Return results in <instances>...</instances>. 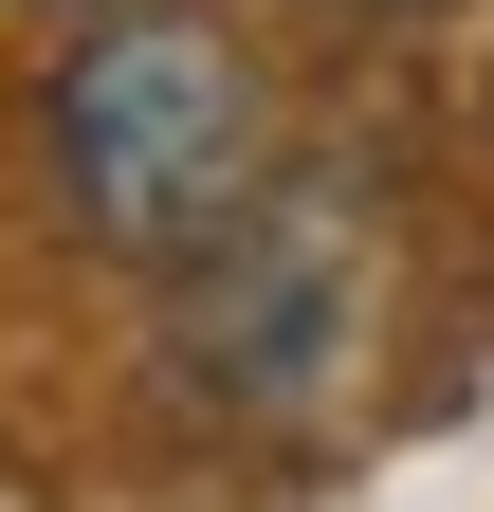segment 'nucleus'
<instances>
[{"instance_id":"nucleus-1","label":"nucleus","mask_w":494,"mask_h":512,"mask_svg":"<svg viewBox=\"0 0 494 512\" xmlns=\"http://www.w3.org/2000/svg\"><path fill=\"white\" fill-rule=\"evenodd\" d=\"M37 183L55 220L129 275H183L238 220L275 202V92L220 19H165V0H110L74 37V74L37 92Z\"/></svg>"},{"instance_id":"nucleus-2","label":"nucleus","mask_w":494,"mask_h":512,"mask_svg":"<svg viewBox=\"0 0 494 512\" xmlns=\"http://www.w3.org/2000/svg\"><path fill=\"white\" fill-rule=\"evenodd\" d=\"M366 330H385V220H366L330 165H275L257 220L220 256H183V366H202L220 403L312 421V403H348Z\"/></svg>"},{"instance_id":"nucleus-3","label":"nucleus","mask_w":494,"mask_h":512,"mask_svg":"<svg viewBox=\"0 0 494 512\" xmlns=\"http://www.w3.org/2000/svg\"><path fill=\"white\" fill-rule=\"evenodd\" d=\"M330 19H421V0H330Z\"/></svg>"},{"instance_id":"nucleus-4","label":"nucleus","mask_w":494,"mask_h":512,"mask_svg":"<svg viewBox=\"0 0 494 512\" xmlns=\"http://www.w3.org/2000/svg\"><path fill=\"white\" fill-rule=\"evenodd\" d=\"M74 19H110V0H74Z\"/></svg>"}]
</instances>
